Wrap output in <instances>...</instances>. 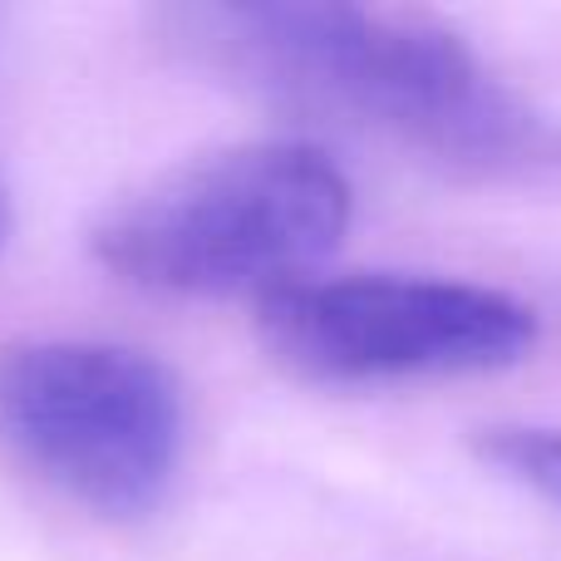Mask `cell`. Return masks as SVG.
Returning <instances> with one entry per match:
<instances>
[{
    "instance_id": "6da1fadb",
    "label": "cell",
    "mask_w": 561,
    "mask_h": 561,
    "mask_svg": "<svg viewBox=\"0 0 561 561\" xmlns=\"http://www.w3.org/2000/svg\"><path fill=\"white\" fill-rule=\"evenodd\" d=\"M173 55L272 104L306 108L463 168L533 153L537 124L458 30L414 10L340 0L168 5L153 15Z\"/></svg>"
},
{
    "instance_id": "7a4b0ae2",
    "label": "cell",
    "mask_w": 561,
    "mask_h": 561,
    "mask_svg": "<svg viewBox=\"0 0 561 561\" xmlns=\"http://www.w3.org/2000/svg\"><path fill=\"white\" fill-rule=\"evenodd\" d=\"M355 193L306 138H256L187 158L124 193L89 232L108 276L153 296H266L320 276L345 242Z\"/></svg>"
},
{
    "instance_id": "3957f363",
    "label": "cell",
    "mask_w": 561,
    "mask_h": 561,
    "mask_svg": "<svg viewBox=\"0 0 561 561\" xmlns=\"http://www.w3.org/2000/svg\"><path fill=\"white\" fill-rule=\"evenodd\" d=\"M0 448L65 503L138 523L178 483L187 399L148 350L75 335L5 340Z\"/></svg>"
},
{
    "instance_id": "277c9868",
    "label": "cell",
    "mask_w": 561,
    "mask_h": 561,
    "mask_svg": "<svg viewBox=\"0 0 561 561\" xmlns=\"http://www.w3.org/2000/svg\"><path fill=\"white\" fill-rule=\"evenodd\" d=\"M262 345L310 385H404L507 369L537 345V316L478 280L350 272L310 276L256 306Z\"/></svg>"
},
{
    "instance_id": "5b68a950",
    "label": "cell",
    "mask_w": 561,
    "mask_h": 561,
    "mask_svg": "<svg viewBox=\"0 0 561 561\" xmlns=\"http://www.w3.org/2000/svg\"><path fill=\"white\" fill-rule=\"evenodd\" d=\"M478 454L517 488L537 493L561 517V428L557 424H493L478 434Z\"/></svg>"
},
{
    "instance_id": "8992f818",
    "label": "cell",
    "mask_w": 561,
    "mask_h": 561,
    "mask_svg": "<svg viewBox=\"0 0 561 561\" xmlns=\"http://www.w3.org/2000/svg\"><path fill=\"white\" fill-rule=\"evenodd\" d=\"M10 222H15V213H10V187H5V178H0V247H5V237H10Z\"/></svg>"
}]
</instances>
